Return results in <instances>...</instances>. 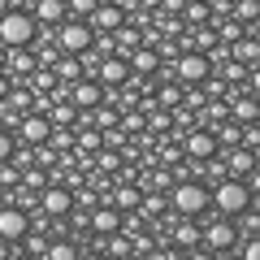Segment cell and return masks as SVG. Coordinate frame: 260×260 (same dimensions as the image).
I'll list each match as a JSON object with an SVG mask.
<instances>
[{"mask_svg": "<svg viewBox=\"0 0 260 260\" xmlns=\"http://www.w3.org/2000/svg\"><path fill=\"white\" fill-rule=\"evenodd\" d=\"M251 200H256V186H251L247 178L221 174V178H213V186H208V208H217L221 217H239Z\"/></svg>", "mask_w": 260, "mask_h": 260, "instance_id": "cell-1", "label": "cell"}, {"mask_svg": "<svg viewBox=\"0 0 260 260\" xmlns=\"http://www.w3.org/2000/svg\"><path fill=\"white\" fill-rule=\"evenodd\" d=\"M169 204L182 217H204L208 213V182L204 178H178V182H169Z\"/></svg>", "mask_w": 260, "mask_h": 260, "instance_id": "cell-2", "label": "cell"}, {"mask_svg": "<svg viewBox=\"0 0 260 260\" xmlns=\"http://www.w3.org/2000/svg\"><path fill=\"white\" fill-rule=\"evenodd\" d=\"M35 35H39V22L30 18V9L13 5V9H5V13H0V44H5V48L35 44Z\"/></svg>", "mask_w": 260, "mask_h": 260, "instance_id": "cell-3", "label": "cell"}, {"mask_svg": "<svg viewBox=\"0 0 260 260\" xmlns=\"http://www.w3.org/2000/svg\"><path fill=\"white\" fill-rule=\"evenodd\" d=\"M52 39H56L61 52H74L78 56V52L91 48V26H87V18H70V13H65V18L52 26Z\"/></svg>", "mask_w": 260, "mask_h": 260, "instance_id": "cell-4", "label": "cell"}, {"mask_svg": "<svg viewBox=\"0 0 260 260\" xmlns=\"http://www.w3.org/2000/svg\"><path fill=\"white\" fill-rule=\"evenodd\" d=\"M169 65H174V78H178L182 87H191V83H204V78L213 74V61H208V56L200 52V48H186V52H178Z\"/></svg>", "mask_w": 260, "mask_h": 260, "instance_id": "cell-5", "label": "cell"}, {"mask_svg": "<svg viewBox=\"0 0 260 260\" xmlns=\"http://www.w3.org/2000/svg\"><path fill=\"white\" fill-rule=\"evenodd\" d=\"M239 230H234V217H213V221L200 225V247L208 251H234Z\"/></svg>", "mask_w": 260, "mask_h": 260, "instance_id": "cell-6", "label": "cell"}, {"mask_svg": "<svg viewBox=\"0 0 260 260\" xmlns=\"http://www.w3.org/2000/svg\"><path fill=\"white\" fill-rule=\"evenodd\" d=\"M39 208H44L52 221H70L74 217V191H70V182H48L44 191H39Z\"/></svg>", "mask_w": 260, "mask_h": 260, "instance_id": "cell-7", "label": "cell"}, {"mask_svg": "<svg viewBox=\"0 0 260 260\" xmlns=\"http://www.w3.org/2000/svg\"><path fill=\"white\" fill-rule=\"evenodd\" d=\"M65 100L74 104L78 113H91V109H95V104H100V100H109V91H104V87L95 83L91 74H83V78H74V83L65 87Z\"/></svg>", "mask_w": 260, "mask_h": 260, "instance_id": "cell-8", "label": "cell"}, {"mask_svg": "<svg viewBox=\"0 0 260 260\" xmlns=\"http://www.w3.org/2000/svg\"><path fill=\"white\" fill-rule=\"evenodd\" d=\"M48 135H52V121H48L44 113H35V109L18 113V139L26 143V148H39V143H48Z\"/></svg>", "mask_w": 260, "mask_h": 260, "instance_id": "cell-9", "label": "cell"}, {"mask_svg": "<svg viewBox=\"0 0 260 260\" xmlns=\"http://www.w3.org/2000/svg\"><path fill=\"white\" fill-rule=\"evenodd\" d=\"M91 78L100 87H121L130 78V65H126V56L121 52H109V56H100V61H95V70H91Z\"/></svg>", "mask_w": 260, "mask_h": 260, "instance_id": "cell-10", "label": "cell"}, {"mask_svg": "<svg viewBox=\"0 0 260 260\" xmlns=\"http://www.w3.org/2000/svg\"><path fill=\"white\" fill-rule=\"evenodd\" d=\"M156 225L169 234V239H174V247H178V251L200 247V221H195V217H182V213H178V217H174V225H169V221H156Z\"/></svg>", "mask_w": 260, "mask_h": 260, "instance_id": "cell-11", "label": "cell"}, {"mask_svg": "<svg viewBox=\"0 0 260 260\" xmlns=\"http://www.w3.org/2000/svg\"><path fill=\"white\" fill-rule=\"evenodd\" d=\"M217 156H221V169L230 178H251L256 174V152L251 148H239L234 143V148H217Z\"/></svg>", "mask_w": 260, "mask_h": 260, "instance_id": "cell-12", "label": "cell"}, {"mask_svg": "<svg viewBox=\"0 0 260 260\" xmlns=\"http://www.w3.org/2000/svg\"><path fill=\"white\" fill-rule=\"evenodd\" d=\"M126 65H130V74H139V78H152V74H160V52H156V44H135L126 52Z\"/></svg>", "mask_w": 260, "mask_h": 260, "instance_id": "cell-13", "label": "cell"}, {"mask_svg": "<svg viewBox=\"0 0 260 260\" xmlns=\"http://www.w3.org/2000/svg\"><path fill=\"white\" fill-rule=\"evenodd\" d=\"M26 230H30V213H26V208H22V204H0V239L18 243Z\"/></svg>", "mask_w": 260, "mask_h": 260, "instance_id": "cell-14", "label": "cell"}, {"mask_svg": "<svg viewBox=\"0 0 260 260\" xmlns=\"http://www.w3.org/2000/svg\"><path fill=\"white\" fill-rule=\"evenodd\" d=\"M182 152L191 156V165H200V160H208V156H217V135L213 130H191L186 135V143H182Z\"/></svg>", "mask_w": 260, "mask_h": 260, "instance_id": "cell-15", "label": "cell"}, {"mask_svg": "<svg viewBox=\"0 0 260 260\" xmlns=\"http://www.w3.org/2000/svg\"><path fill=\"white\" fill-rule=\"evenodd\" d=\"M126 22V9L121 5H109V0H95V9L87 13V26L91 30H117Z\"/></svg>", "mask_w": 260, "mask_h": 260, "instance_id": "cell-16", "label": "cell"}, {"mask_svg": "<svg viewBox=\"0 0 260 260\" xmlns=\"http://www.w3.org/2000/svg\"><path fill=\"white\" fill-rule=\"evenodd\" d=\"M87 225H91V234H100V239H104V234L121 230V213H117L113 204H100L91 217H87Z\"/></svg>", "mask_w": 260, "mask_h": 260, "instance_id": "cell-17", "label": "cell"}, {"mask_svg": "<svg viewBox=\"0 0 260 260\" xmlns=\"http://www.w3.org/2000/svg\"><path fill=\"white\" fill-rule=\"evenodd\" d=\"M30 18L39 26H56L65 18V0H30Z\"/></svg>", "mask_w": 260, "mask_h": 260, "instance_id": "cell-18", "label": "cell"}, {"mask_svg": "<svg viewBox=\"0 0 260 260\" xmlns=\"http://www.w3.org/2000/svg\"><path fill=\"white\" fill-rule=\"evenodd\" d=\"M52 74H56V83H61V87H70L74 78H83V61H78L74 52H61L52 61Z\"/></svg>", "mask_w": 260, "mask_h": 260, "instance_id": "cell-19", "label": "cell"}, {"mask_svg": "<svg viewBox=\"0 0 260 260\" xmlns=\"http://www.w3.org/2000/svg\"><path fill=\"white\" fill-rule=\"evenodd\" d=\"M139 200H143V186H130V182L113 186V195H109V204L117 208V213H130V208H139Z\"/></svg>", "mask_w": 260, "mask_h": 260, "instance_id": "cell-20", "label": "cell"}, {"mask_svg": "<svg viewBox=\"0 0 260 260\" xmlns=\"http://www.w3.org/2000/svg\"><path fill=\"white\" fill-rule=\"evenodd\" d=\"M44 117L52 121V126H70V130H74V126H83V113H78V109H74L70 100H56L52 109L44 113Z\"/></svg>", "mask_w": 260, "mask_h": 260, "instance_id": "cell-21", "label": "cell"}, {"mask_svg": "<svg viewBox=\"0 0 260 260\" xmlns=\"http://www.w3.org/2000/svg\"><path fill=\"white\" fill-rule=\"evenodd\" d=\"M44 256H48V260H74V256H78V247H74V243H65V239H48Z\"/></svg>", "mask_w": 260, "mask_h": 260, "instance_id": "cell-22", "label": "cell"}, {"mask_svg": "<svg viewBox=\"0 0 260 260\" xmlns=\"http://www.w3.org/2000/svg\"><path fill=\"white\" fill-rule=\"evenodd\" d=\"M234 247H239L243 260H260V243H256V234H243V243H234Z\"/></svg>", "mask_w": 260, "mask_h": 260, "instance_id": "cell-23", "label": "cell"}, {"mask_svg": "<svg viewBox=\"0 0 260 260\" xmlns=\"http://www.w3.org/2000/svg\"><path fill=\"white\" fill-rule=\"evenodd\" d=\"M178 100H182V87H160V95H156L160 109H178Z\"/></svg>", "mask_w": 260, "mask_h": 260, "instance_id": "cell-24", "label": "cell"}, {"mask_svg": "<svg viewBox=\"0 0 260 260\" xmlns=\"http://www.w3.org/2000/svg\"><path fill=\"white\" fill-rule=\"evenodd\" d=\"M91 9H95V0H65V13L70 18H87Z\"/></svg>", "mask_w": 260, "mask_h": 260, "instance_id": "cell-25", "label": "cell"}, {"mask_svg": "<svg viewBox=\"0 0 260 260\" xmlns=\"http://www.w3.org/2000/svg\"><path fill=\"white\" fill-rule=\"evenodd\" d=\"M13 148H18L13 130H5V126H0V160H9V156H13Z\"/></svg>", "mask_w": 260, "mask_h": 260, "instance_id": "cell-26", "label": "cell"}, {"mask_svg": "<svg viewBox=\"0 0 260 260\" xmlns=\"http://www.w3.org/2000/svg\"><path fill=\"white\" fill-rule=\"evenodd\" d=\"M9 87H13V78H9V70H0V100L9 95Z\"/></svg>", "mask_w": 260, "mask_h": 260, "instance_id": "cell-27", "label": "cell"}, {"mask_svg": "<svg viewBox=\"0 0 260 260\" xmlns=\"http://www.w3.org/2000/svg\"><path fill=\"white\" fill-rule=\"evenodd\" d=\"M9 251H13V243H5V239H0V256H9Z\"/></svg>", "mask_w": 260, "mask_h": 260, "instance_id": "cell-28", "label": "cell"}, {"mask_svg": "<svg viewBox=\"0 0 260 260\" xmlns=\"http://www.w3.org/2000/svg\"><path fill=\"white\" fill-rule=\"evenodd\" d=\"M0 195H5V191H0Z\"/></svg>", "mask_w": 260, "mask_h": 260, "instance_id": "cell-29", "label": "cell"}]
</instances>
